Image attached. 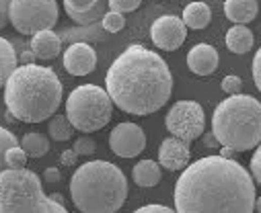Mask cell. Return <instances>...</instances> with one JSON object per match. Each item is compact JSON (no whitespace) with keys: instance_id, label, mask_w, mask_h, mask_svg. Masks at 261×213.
<instances>
[{"instance_id":"1","label":"cell","mask_w":261,"mask_h":213,"mask_svg":"<svg viewBox=\"0 0 261 213\" xmlns=\"http://www.w3.org/2000/svg\"><path fill=\"white\" fill-rule=\"evenodd\" d=\"M179 213H251L255 180L237 160L206 156L187 164L175 185Z\"/></svg>"},{"instance_id":"2","label":"cell","mask_w":261,"mask_h":213,"mask_svg":"<svg viewBox=\"0 0 261 213\" xmlns=\"http://www.w3.org/2000/svg\"><path fill=\"white\" fill-rule=\"evenodd\" d=\"M105 90L117 109L144 117L167 105L173 93V76L156 51L134 43L109 66Z\"/></svg>"},{"instance_id":"3","label":"cell","mask_w":261,"mask_h":213,"mask_svg":"<svg viewBox=\"0 0 261 213\" xmlns=\"http://www.w3.org/2000/svg\"><path fill=\"white\" fill-rule=\"evenodd\" d=\"M62 103V82L51 68L23 64L5 84V105L9 115L25 123L49 119Z\"/></svg>"},{"instance_id":"4","label":"cell","mask_w":261,"mask_h":213,"mask_svg":"<svg viewBox=\"0 0 261 213\" xmlns=\"http://www.w3.org/2000/svg\"><path fill=\"white\" fill-rule=\"evenodd\" d=\"M70 197L83 213H115L125 203L127 178L115 164L93 160L72 174Z\"/></svg>"},{"instance_id":"5","label":"cell","mask_w":261,"mask_h":213,"mask_svg":"<svg viewBox=\"0 0 261 213\" xmlns=\"http://www.w3.org/2000/svg\"><path fill=\"white\" fill-rule=\"evenodd\" d=\"M212 133L220 146L237 152L257 148L261 144V103L249 95H230L214 109Z\"/></svg>"},{"instance_id":"6","label":"cell","mask_w":261,"mask_h":213,"mask_svg":"<svg viewBox=\"0 0 261 213\" xmlns=\"http://www.w3.org/2000/svg\"><path fill=\"white\" fill-rule=\"evenodd\" d=\"M0 213H66V207L41 189V180L27 168L0 172Z\"/></svg>"},{"instance_id":"7","label":"cell","mask_w":261,"mask_h":213,"mask_svg":"<svg viewBox=\"0 0 261 213\" xmlns=\"http://www.w3.org/2000/svg\"><path fill=\"white\" fill-rule=\"evenodd\" d=\"M113 115V101L107 90L97 84H83L66 99V117L81 133L103 129Z\"/></svg>"},{"instance_id":"8","label":"cell","mask_w":261,"mask_h":213,"mask_svg":"<svg viewBox=\"0 0 261 213\" xmlns=\"http://www.w3.org/2000/svg\"><path fill=\"white\" fill-rule=\"evenodd\" d=\"M11 25L21 35H35L37 31L51 29L58 23L56 0H11Z\"/></svg>"},{"instance_id":"9","label":"cell","mask_w":261,"mask_h":213,"mask_svg":"<svg viewBox=\"0 0 261 213\" xmlns=\"http://www.w3.org/2000/svg\"><path fill=\"white\" fill-rule=\"evenodd\" d=\"M165 125L169 129L171 135L181 137L185 141H193L200 135H204V127H206V115L200 103L195 101H177L167 117H165Z\"/></svg>"},{"instance_id":"10","label":"cell","mask_w":261,"mask_h":213,"mask_svg":"<svg viewBox=\"0 0 261 213\" xmlns=\"http://www.w3.org/2000/svg\"><path fill=\"white\" fill-rule=\"evenodd\" d=\"M109 148L119 158H136L146 148L144 129L136 123H119L109 133Z\"/></svg>"},{"instance_id":"11","label":"cell","mask_w":261,"mask_h":213,"mask_svg":"<svg viewBox=\"0 0 261 213\" xmlns=\"http://www.w3.org/2000/svg\"><path fill=\"white\" fill-rule=\"evenodd\" d=\"M150 37H152V43L159 49L175 51L183 45V41L187 37V27H185L183 19H179L175 15H165V17H159L152 23Z\"/></svg>"},{"instance_id":"12","label":"cell","mask_w":261,"mask_h":213,"mask_svg":"<svg viewBox=\"0 0 261 213\" xmlns=\"http://www.w3.org/2000/svg\"><path fill=\"white\" fill-rule=\"evenodd\" d=\"M189 158H191V152H189V141L181 139V137H165L159 146V164L165 168V170H171V172H177V170H183L187 164H189Z\"/></svg>"},{"instance_id":"13","label":"cell","mask_w":261,"mask_h":213,"mask_svg":"<svg viewBox=\"0 0 261 213\" xmlns=\"http://www.w3.org/2000/svg\"><path fill=\"white\" fill-rule=\"evenodd\" d=\"M64 9L76 25H95L109 11V0H64Z\"/></svg>"},{"instance_id":"14","label":"cell","mask_w":261,"mask_h":213,"mask_svg":"<svg viewBox=\"0 0 261 213\" xmlns=\"http://www.w3.org/2000/svg\"><path fill=\"white\" fill-rule=\"evenodd\" d=\"M64 68L72 76H87L97 68V53L89 43H72L64 51Z\"/></svg>"},{"instance_id":"15","label":"cell","mask_w":261,"mask_h":213,"mask_svg":"<svg viewBox=\"0 0 261 213\" xmlns=\"http://www.w3.org/2000/svg\"><path fill=\"white\" fill-rule=\"evenodd\" d=\"M187 68L198 76H210L218 68V51L214 45L198 43L187 53Z\"/></svg>"},{"instance_id":"16","label":"cell","mask_w":261,"mask_h":213,"mask_svg":"<svg viewBox=\"0 0 261 213\" xmlns=\"http://www.w3.org/2000/svg\"><path fill=\"white\" fill-rule=\"evenodd\" d=\"M29 49L33 51V55L37 59H54V57H58V53L62 49V41L51 29H43V31H37L35 35H31Z\"/></svg>"},{"instance_id":"17","label":"cell","mask_w":261,"mask_h":213,"mask_svg":"<svg viewBox=\"0 0 261 213\" xmlns=\"http://www.w3.org/2000/svg\"><path fill=\"white\" fill-rule=\"evenodd\" d=\"M259 13L257 0H224V15L234 25L251 23Z\"/></svg>"},{"instance_id":"18","label":"cell","mask_w":261,"mask_h":213,"mask_svg":"<svg viewBox=\"0 0 261 213\" xmlns=\"http://www.w3.org/2000/svg\"><path fill=\"white\" fill-rule=\"evenodd\" d=\"M224 41H226L228 51L243 55V53L251 51V47H253V43H255V37H253V33H251L249 27H245V25H234V27L228 29Z\"/></svg>"},{"instance_id":"19","label":"cell","mask_w":261,"mask_h":213,"mask_svg":"<svg viewBox=\"0 0 261 213\" xmlns=\"http://www.w3.org/2000/svg\"><path fill=\"white\" fill-rule=\"evenodd\" d=\"M161 164L154 162V160H140L134 170H132V178L138 187H144V189H150V187H156L161 182Z\"/></svg>"},{"instance_id":"20","label":"cell","mask_w":261,"mask_h":213,"mask_svg":"<svg viewBox=\"0 0 261 213\" xmlns=\"http://www.w3.org/2000/svg\"><path fill=\"white\" fill-rule=\"evenodd\" d=\"M210 21H212V11L206 3H191L183 11V23L187 29H195V31L206 29Z\"/></svg>"},{"instance_id":"21","label":"cell","mask_w":261,"mask_h":213,"mask_svg":"<svg viewBox=\"0 0 261 213\" xmlns=\"http://www.w3.org/2000/svg\"><path fill=\"white\" fill-rule=\"evenodd\" d=\"M17 51L13 43L5 37H0V88H3L9 80V76L17 70Z\"/></svg>"},{"instance_id":"22","label":"cell","mask_w":261,"mask_h":213,"mask_svg":"<svg viewBox=\"0 0 261 213\" xmlns=\"http://www.w3.org/2000/svg\"><path fill=\"white\" fill-rule=\"evenodd\" d=\"M19 146L27 152V156H31V158H41V156H45V154L49 152V139H47L43 133L33 131V133H25V135H23V139L19 141Z\"/></svg>"},{"instance_id":"23","label":"cell","mask_w":261,"mask_h":213,"mask_svg":"<svg viewBox=\"0 0 261 213\" xmlns=\"http://www.w3.org/2000/svg\"><path fill=\"white\" fill-rule=\"evenodd\" d=\"M47 133L54 141H68L74 133V127L66 115H54L49 125H47Z\"/></svg>"},{"instance_id":"24","label":"cell","mask_w":261,"mask_h":213,"mask_svg":"<svg viewBox=\"0 0 261 213\" xmlns=\"http://www.w3.org/2000/svg\"><path fill=\"white\" fill-rule=\"evenodd\" d=\"M101 27H103L107 33H119V31L125 27V19H123L121 13L109 9V11L105 13V17L101 19Z\"/></svg>"},{"instance_id":"25","label":"cell","mask_w":261,"mask_h":213,"mask_svg":"<svg viewBox=\"0 0 261 213\" xmlns=\"http://www.w3.org/2000/svg\"><path fill=\"white\" fill-rule=\"evenodd\" d=\"M13 146H19V139L15 137V133H11L9 129L0 127V172L7 168V160H5V154L9 148Z\"/></svg>"},{"instance_id":"26","label":"cell","mask_w":261,"mask_h":213,"mask_svg":"<svg viewBox=\"0 0 261 213\" xmlns=\"http://www.w3.org/2000/svg\"><path fill=\"white\" fill-rule=\"evenodd\" d=\"M27 152L21 148V146H13L7 150L5 154V160H7V168H25L27 164Z\"/></svg>"},{"instance_id":"27","label":"cell","mask_w":261,"mask_h":213,"mask_svg":"<svg viewBox=\"0 0 261 213\" xmlns=\"http://www.w3.org/2000/svg\"><path fill=\"white\" fill-rule=\"evenodd\" d=\"M79 156H93L97 152V141L91 137V135H81L76 141H74V148H72Z\"/></svg>"},{"instance_id":"28","label":"cell","mask_w":261,"mask_h":213,"mask_svg":"<svg viewBox=\"0 0 261 213\" xmlns=\"http://www.w3.org/2000/svg\"><path fill=\"white\" fill-rule=\"evenodd\" d=\"M140 5H142V0H109V9H111V11H117V13H121V15L134 13Z\"/></svg>"},{"instance_id":"29","label":"cell","mask_w":261,"mask_h":213,"mask_svg":"<svg viewBox=\"0 0 261 213\" xmlns=\"http://www.w3.org/2000/svg\"><path fill=\"white\" fill-rule=\"evenodd\" d=\"M222 90L224 93H228V95H239L241 90H243V80L239 78V76H226L224 80H222Z\"/></svg>"},{"instance_id":"30","label":"cell","mask_w":261,"mask_h":213,"mask_svg":"<svg viewBox=\"0 0 261 213\" xmlns=\"http://www.w3.org/2000/svg\"><path fill=\"white\" fill-rule=\"evenodd\" d=\"M251 176L261 187V144L257 146V150H255V154L251 158Z\"/></svg>"},{"instance_id":"31","label":"cell","mask_w":261,"mask_h":213,"mask_svg":"<svg viewBox=\"0 0 261 213\" xmlns=\"http://www.w3.org/2000/svg\"><path fill=\"white\" fill-rule=\"evenodd\" d=\"M253 82H255L257 90L261 93V47L257 49V53L253 57Z\"/></svg>"},{"instance_id":"32","label":"cell","mask_w":261,"mask_h":213,"mask_svg":"<svg viewBox=\"0 0 261 213\" xmlns=\"http://www.w3.org/2000/svg\"><path fill=\"white\" fill-rule=\"evenodd\" d=\"M9 11H11V0H0V31L9 25Z\"/></svg>"},{"instance_id":"33","label":"cell","mask_w":261,"mask_h":213,"mask_svg":"<svg viewBox=\"0 0 261 213\" xmlns=\"http://www.w3.org/2000/svg\"><path fill=\"white\" fill-rule=\"evenodd\" d=\"M173 209L167 207V205H159V203H150V205H144L140 207L136 213H171Z\"/></svg>"},{"instance_id":"34","label":"cell","mask_w":261,"mask_h":213,"mask_svg":"<svg viewBox=\"0 0 261 213\" xmlns=\"http://www.w3.org/2000/svg\"><path fill=\"white\" fill-rule=\"evenodd\" d=\"M76 152L74 150H64L62 152V156H60V162L64 164V166H74L76 164Z\"/></svg>"},{"instance_id":"35","label":"cell","mask_w":261,"mask_h":213,"mask_svg":"<svg viewBox=\"0 0 261 213\" xmlns=\"http://www.w3.org/2000/svg\"><path fill=\"white\" fill-rule=\"evenodd\" d=\"M43 178H45L47 182H58V180H60V176H58V170H56V168H47V170L43 172Z\"/></svg>"},{"instance_id":"36","label":"cell","mask_w":261,"mask_h":213,"mask_svg":"<svg viewBox=\"0 0 261 213\" xmlns=\"http://www.w3.org/2000/svg\"><path fill=\"white\" fill-rule=\"evenodd\" d=\"M204 144H206V148H214V146L218 144V139H216L214 133H208V135L204 137Z\"/></svg>"},{"instance_id":"37","label":"cell","mask_w":261,"mask_h":213,"mask_svg":"<svg viewBox=\"0 0 261 213\" xmlns=\"http://www.w3.org/2000/svg\"><path fill=\"white\" fill-rule=\"evenodd\" d=\"M234 154H237V150H232V148H228V146H222V154H220V156H224V158H234Z\"/></svg>"},{"instance_id":"38","label":"cell","mask_w":261,"mask_h":213,"mask_svg":"<svg viewBox=\"0 0 261 213\" xmlns=\"http://www.w3.org/2000/svg\"><path fill=\"white\" fill-rule=\"evenodd\" d=\"M33 57H35V55H33V51H31V49H29V51H25V53L21 55V59H23L25 64H31V59H33Z\"/></svg>"},{"instance_id":"39","label":"cell","mask_w":261,"mask_h":213,"mask_svg":"<svg viewBox=\"0 0 261 213\" xmlns=\"http://www.w3.org/2000/svg\"><path fill=\"white\" fill-rule=\"evenodd\" d=\"M255 211H259V213H261V197H259V199H255Z\"/></svg>"}]
</instances>
